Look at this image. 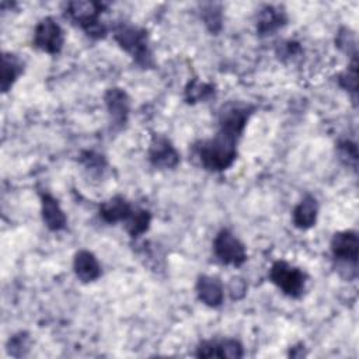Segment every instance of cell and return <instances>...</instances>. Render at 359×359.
I'll list each match as a JSON object with an SVG mask.
<instances>
[{
	"label": "cell",
	"mask_w": 359,
	"mask_h": 359,
	"mask_svg": "<svg viewBox=\"0 0 359 359\" xmlns=\"http://www.w3.org/2000/svg\"><path fill=\"white\" fill-rule=\"evenodd\" d=\"M240 136L227 130L219 132L196 146V153L202 167L208 171H223L229 168L237 157V140Z\"/></svg>",
	"instance_id": "cell-1"
},
{
	"label": "cell",
	"mask_w": 359,
	"mask_h": 359,
	"mask_svg": "<svg viewBox=\"0 0 359 359\" xmlns=\"http://www.w3.org/2000/svg\"><path fill=\"white\" fill-rule=\"evenodd\" d=\"M105 8L100 1H69L65 8V15L79 25L90 38L100 39L107 34V27L100 21V15Z\"/></svg>",
	"instance_id": "cell-2"
},
{
	"label": "cell",
	"mask_w": 359,
	"mask_h": 359,
	"mask_svg": "<svg viewBox=\"0 0 359 359\" xmlns=\"http://www.w3.org/2000/svg\"><path fill=\"white\" fill-rule=\"evenodd\" d=\"M114 38L122 49L132 55L137 65L143 67L151 66L153 57L149 49V38L146 29L130 24H119L114 29Z\"/></svg>",
	"instance_id": "cell-3"
},
{
	"label": "cell",
	"mask_w": 359,
	"mask_h": 359,
	"mask_svg": "<svg viewBox=\"0 0 359 359\" xmlns=\"http://www.w3.org/2000/svg\"><path fill=\"white\" fill-rule=\"evenodd\" d=\"M269 278L289 297H300L306 286V273L286 261H275L269 269Z\"/></svg>",
	"instance_id": "cell-4"
},
{
	"label": "cell",
	"mask_w": 359,
	"mask_h": 359,
	"mask_svg": "<svg viewBox=\"0 0 359 359\" xmlns=\"http://www.w3.org/2000/svg\"><path fill=\"white\" fill-rule=\"evenodd\" d=\"M213 251L216 258L226 265L240 266L247 259L244 244L227 229L220 230L213 240Z\"/></svg>",
	"instance_id": "cell-5"
},
{
	"label": "cell",
	"mask_w": 359,
	"mask_h": 359,
	"mask_svg": "<svg viewBox=\"0 0 359 359\" xmlns=\"http://www.w3.org/2000/svg\"><path fill=\"white\" fill-rule=\"evenodd\" d=\"M65 35L60 25L52 18H42L34 31V46L49 55H56L62 50Z\"/></svg>",
	"instance_id": "cell-6"
},
{
	"label": "cell",
	"mask_w": 359,
	"mask_h": 359,
	"mask_svg": "<svg viewBox=\"0 0 359 359\" xmlns=\"http://www.w3.org/2000/svg\"><path fill=\"white\" fill-rule=\"evenodd\" d=\"M254 108L247 104L229 102L224 105L219 114L220 129L241 136Z\"/></svg>",
	"instance_id": "cell-7"
},
{
	"label": "cell",
	"mask_w": 359,
	"mask_h": 359,
	"mask_svg": "<svg viewBox=\"0 0 359 359\" xmlns=\"http://www.w3.org/2000/svg\"><path fill=\"white\" fill-rule=\"evenodd\" d=\"M150 163L161 170L177 167L180 163V154L172 143L164 136H153L149 147Z\"/></svg>",
	"instance_id": "cell-8"
},
{
	"label": "cell",
	"mask_w": 359,
	"mask_h": 359,
	"mask_svg": "<svg viewBox=\"0 0 359 359\" xmlns=\"http://www.w3.org/2000/svg\"><path fill=\"white\" fill-rule=\"evenodd\" d=\"M331 252L335 259L352 264L353 266L358 262V234L352 230L338 231L331 238Z\"/></svg>",
	"instance_id": "cell-9"
},
{
	"label": "cell",
	"mask_w": 359,
	"mask_h": 359,
	"mask_svg": "<svg viewBox=\"0 0 359 359\" xmlns=\"http://www.w3.org/2000/svg\"><path fill=\"white\" fill-rule=\"evenodd\" d=\"M104 100L114 123L123 125L128 119L129 109H130V100L126 91L119 87L108 88L104 95Z\"/></svg>",
	"instance_id": "cell-10"
},
{
	"label": "cell",
	"mask_w": 359,
	"mask_h": 359,
	"mask_svg": "<svg viewBox=\"0 0 359 359\" xmlns=\"http://www.w3.org/2000/svg\"><path fill=\"white\" fill-rule=\"evenodd\" d=\"M196 294L203 304L209 307H219L224 297L223 285L216 276L201 275L196 280Z\"/></svg>",
	"instance_id": "cell-11"
},
{
	"label": "cell",
	"mask_w": 359,
	"mask_h": 359,
	"mask_svg": "<svg viewBox=\"0 0 359 359\" xmlns=\"http://www.w3.org/2000/svg\"><path fill=\"white\" fill-rule=\"evenodd\" d=\"M286 20H287L286 14L280 7H276L272 4L264 6L258 13L257 32L262 36L272 35L286 24Z\"/></svg>",
	"instance_id": "cell-12"
},
{
	"label": "cell",
	"mask_w": 359,
	"mask_h": 359,
	"mask_svg": "<svg viewBox=\"0 0 359 359\" xmlns=\"http://www.w3.org/2000/svg\"><path fill=\"white\" fill-rule=\"evenodd\" d=\"M41 212L45 226L52 231H59L66 227L67 219L59 202L49 194L41 195Z\"/></svg>",
	"instance_id": "cell-13"
},
{
	"label": "cell",
	"mask_w": 359,
	"mask_h": 359,
	"mask_svg": "<svg viewBox=\"0 0 359 359\" xmlns=\"http://www.w3.org/2000/svg\"><path fill=\"white\" fill-rule=\"evenodd\" d=\"M73 269L76 276L81 282H94L101 275V266L95 255L87 250H80L76 252L73 259Z\"/></svg>",
	"instance_id": "cell-14"
},
{
	"label": "cell",
	"mask_w": 359,
	"mask_h": 359,
	"mask_svg": "<svg viewBox=\"0 0 359 359\" xmlns=\"http://www.w3.org/2000/svg\"><path fill=\"white\" fill-rule=\"evenodd\" d=\"M133 208L121 195L112 196L100 205V217L107 223L125 222L132 213Z\"/></svg>",
	"instance_id": "cell-15"
},
{
	"label": "cell",
	"mask_w": 359,
	"mask_h": 359,
	"mask_svg": "<svg viewBox=\"0 0 359 359\" xmlns=\"http://www.w3.org/2000/svg\"><path fill=\"white\" fill-rule=\"evenodd\" d=\"M317 212H318V205L314 196L306 195L293 209L292 212V220L293 224L297 229L306 230L314 226L317 220Z\"/></svg>",
	"instance_id": "cell-16"
},
{
	"label": "cell",
	"mask_w": 359,
	"mask_h": 359,
	"mask_svg": "<svg viewBox=\"0 0 359 359\" xmlns=\"http://www.w3.org/2000/svg\"><path fill=\"white\" fill-rule=\"evenodd\" d=\"M22 70H24V65L18 56H15L13 53H3V56H1V77H0V86H1L3 93H7L13 87V84L21 76Z\"/></svg>",
	"instance_id": "cell-17"
},
{
	"label": "cell",
	"mask_w": 359,
	"mask_h": 359,
	"mask_svg": "<svg viewBox=\"0 0 359 359\" xmlns=\"http://www.w3.org/2000/svg\"><path fill=\"white\" fill-rule=\"evenodd\" d=\"M151 222V215L146 209H133L129 217L123 222L125 229L130 237H139L147 231Z\"/></svg>",
	"instance_id": "cell-18"
},
{
	"label": "cell",
	"mask_w": 359,
	"mask_h": 359,
	"mask_svg": "<svg viewBox=\"0 0 359 359\" xmlns=\"http://www.w3.org/2000/svg\"><path fill=\"white\" fill-rule=\"evenodd\" d=\"M213 94H215V86L210 83L201 81L198 79H194L185 87V101L189 104L206 101Z\"/></svg>",
	"instance_id": "cell-19"
},
{
	"label": "cell",
	"mask_w": 359,
	"mask_h": 359,
	"mask_svg": "<svg viewBox=\"0 0 359 359\" xmlns=\"http://www.w3.org/2000/svg\"><path fill=\"white\" fill-rule=\"evenodd\" d=\"M202 18L206 24V27L212 32H217L222 27V11L220 6L215 3H208L202 6Z\"/></svg>",
	"instance_id": "cell-20"
},
{
	"label": "cell",
	"mask_w": 359,
	"mask_h": 359,
	"mask_svg": "<svg viewBox=\"0 0 359 359\" xmlns=\"http://www.w3.org/2000/svg\"><path fill=\"white\" fill-rule=\"evenodd\" d=\"M244 351L243 345L237 339H222L217 341V358H229V359H238L243 358Z\"/></svg>",
	"instance_id": "cell-21"
},
{
	"label": "cell",
	"mask_w": 359,
	"mask_h": 359,
	"mask_svg": "<svg viewBox=\"0 0 359 359\" xmlns=\"http://www.w3.org/2000/svg\"><path fill=\"white\" fill-rule=\"evenodd\" d=\"M338 83L342 88L352 93L353 95L358 91V63L356 59H352L351 66L338 76Z\"/></svg>",
	"instance_id": "cell-22"
},
{
	"label": "cell",
	"mask_w": 359,
	"mask_h": 359,
	"mask_svg": "<svg viewBox=\"0 0 359 359\" xmlns=\"http://www.w3.org/2000/svg\"><path fill=\"white\" fill-rule=\"evenodd\" d=\"M7 351L13 356L25 355V352L28 351V337H27V334L20 332V334H15L14 337H11L10 341H8V345H7Z\"/></svg>",
	"instance_id": "cell-23"
},
{
	"label": "cell",
	"mask_w": 359,
	"mask_h": 359,
	"mask_svg": "<svg viewBox=\"0 0 359 359\" xmlns=\"http://www.w3.org/2000/svg\"><path fill=\"white\" fill-rule=\"evenodd\" d=\"M337 45L346 53H351L352 57H356V42L353 34L349 29L344 28L342 31H339L337 36Z\"/></svg>",
	"instance_id": "cell-24"
},
{
	"label": "cell",
	"mask_w": 359,
	"mask_h": 359,
	"mask_svg": "<svg viewBox=\"0 0 359 359\" xmlns=\"http://www.w3.org/2000/svg\"><path fill=\"white\" fill-rule=\"evenodd\" d=\"M338 149L341 151V156L342 157H351L352 163L356 164V160H358V153H356V144L353 142H349V140H344L338 144Z\"/></svg>",
	"instance_id": "cell-25"
},
{
	"label": "cell",
	"mask_w": 359,
	"mask_h": 359,
	"mask_svg": "<svg viewBox=\"0 0 359 359\" xmlns=\"http://www.w3.org/2000/svg\"><path fill=\"white\" fill-rule=\"evenodd\" d=\"M230 294L233 299L238 300L245 294V283L240 278H234L230 282Z\"/></svg>",
	"instance_id": "cell-26"
}]
</instances>
